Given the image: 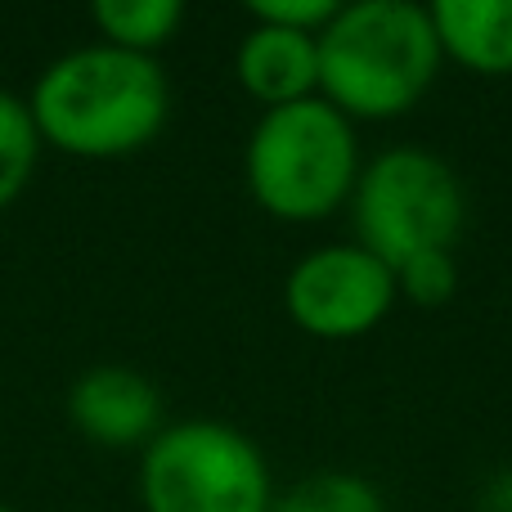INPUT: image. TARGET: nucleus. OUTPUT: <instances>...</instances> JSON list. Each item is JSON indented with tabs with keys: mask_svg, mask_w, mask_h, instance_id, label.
Here are the masks:
<instances>
[{
	"mask_svg": "<svg viewBox=\"0 0 512 512\" xmlns=\"http://www.w3.org/2000/svg\"><path fill=\"white\" fill-rule=\"evenodd\" d=\"M41 144L86 162H113L149 149L171 117V81L158 59L117 45H77L41 68L32 86Z\"/></svg>",
	"mask_w": 512,
	"mask_h": 512,
	"instance_id": "1",
	"label": "nucleus"
},
{
	"mask_svg": "<svg viewBox=\"0 0 512 512\" xmlns=\"http://www.w3.org/2000/svg\"><path fill=\"white\" fill-rule=\"evenodd\" d=\"M441 59L427 5L355 0L319 32V99L351 122H391L418 108Z\"/></svg>",
	"mask_w": 512,
	"mask_h": 512,
	"instance_id": "2",
	"label": "nucleus"
},
{
	"mask_svg": "<svg viewBox=\"0 0 512 512\" xmlns=\"http://www.w3.org/2000/svg\"><path fill=\"white\" fill-rule=\"evenodd\" d=\"M243 180L252 203L274 221H328L351 203L360 180L355 122L319 95L265 108L243 149Z\"/></svg>",
	"mask_w": 512,
	"mask_h": 512,
	"instance_id": "3",
	"label": "nucleus"
},
{
	"mask_svg": "<svg viewBox=\"0 0 512 512\" xmlns=\"http://www.w3.org/2000/svg\"><path fill=\"white\" fill-rule=\"evenodd\" d=\"M468 221L459 171L427 149H387L351 189L355 243L400 270L423 252H454Z\"/></svg>",
	"mask_w": 512,
	"mask_h": 512,
	"instance_id": "4",
	"label": "nucleus"
},
{
	"mask_svg": "<svg viewBox=\"0 0 512 512\" xmlns=\"http://www.w3.org/2000/svg\"><path fill=\"white\" fill-rule=\"evenodd\" d=\"M144 512H270L274 477L261 445L221 418L167 423L140 454Z\"/></svg>",
	"mask_w": 512,
	"mask_h": 512,
	"instance_id": "5",
	"label": "nucleus"
},
{
	"mask_svg": "<svg viewBox=\"0 0 512 512\" xmlns=\"http://www.w3.org/2000/svg\"><path fill=\"white\" fill-rule=\"evenodd\" d=\"M396 270L360 243L310 248L283 279V310L306 337L355 342L396 306Z\"/></svg>",
	"mask_w": 512,
	"mask_h": 512,
	"instance_id": "6",
	"label": "nucleus"
},
{
	"mask_svg": "<svg viewBox=\"0 0 512 512\" xmlns=\"http://www.w3.org/2000/svg\"><path fill=\"white\" fill-rule=\"evenodd\" d=\"M68 418L90 445L144 450L167 427L162 391L131 364H90L68 387Z\"/></svg>",
	"mask_w": 512,
	"mask_h": 512,
	"instance_id": "7",
	"label": "nucleus"
},
{
	"mask_svg": "<svg viewBox=\"0 0 512 512\" xmlns=\"http://www.w3.org/2000/svg\"><path fill=\"white\" fill-rule=\"evenodd\" d=\"M234 77L265 108L319 95V36L252 23L234 50Z\"/></svg>",
	"mask_w": 512,
	"mask_h": 512,
	"instance_id": "8",
	"label": "nucleus"
},
{
	"mask_svg": "<svg viewBox=\"0 0 512 512\" xmlns=\"http://www.w3.org/2000/svg\"><path fill=\"white\" fill-rule=\"evenodd\" d=\"M427 14L445 59L477 77H512V0H436Z\"/></svg>",
	"mask_w": 512,
	"mask_h": 512,
	"instance_id": "9",
	"label": "nucleus"
},
{
	"mask_svg": "<svg viewBox=\"0 0 512 512\" xmlns=\"http://www.w3.org/2000/svg\"><path fill=\"white\" fill-rule=\"evenodd\" d=\"M90 23L99 27L104 45L158 59V50L185 23V5L180 0H95Z\"/></svg>",
	"mask_w": 512,
	"mask_h": 512,
	"instance_id": "10",
	"label": "nucleus"
},
{
	"mask_svg": "<svg viewBox=\"0 0 512 512\" xmlns=\"http://www.w3.org/2000/svg\"><path fill=\"white\" fill-rule=\"evenodd\" d=\"M41 149L45 144H41V135H36L27 99L0 86V212H5L14 198H23V189L32 185Z\"/></svg>",
	"mask_w": 512,
	"mask_h": 512,
	"instance_id": "11",
	"label": "nucleus"
},
{
	"mask_svg": "<svg viewBox=\"0 0 512 512\" xmlns=\"http://www.w3.org/2000/svg\"><path fill=\"white\" fill-rule=\"evenodd\" d=\"M270 512H387L382 504L378 486L360 472H342V468H328L315 472V477L297 481L292 490L274 495Z\"/></svg>",
	"mask_w": 512,
	"mask_h": 512,
	"instance_id": "12",
	"label": "nucleus"
},
{
	"mask_svg": "<svg viewBox=\"0 0 512 512\" xmlns=\"http://www.w3.org/2000/svg\"><path fill=\"white\" fill-rule=\"evenodd\" d=\"M459 288V265L454 252H423L396 270V292L418 306H445Z\"/></svg>",
	"mask_w": 512,
	"mask_h": 512,
	"instance_id": "13",
	"label": "nucleus"
},
{
	"mask_svg": "<svg viewBox=\"0 0 512 512\" xmlns=\"http://www.w3.org/2000/svg\"><path fill=\"white\" fill-rule=\"evenodd\" d=\"M337 9H342L337 0H252L248 14H252V23H270V27H288V32L319 36L337 18Z\"/></svg>",
	"mask_w": 512,
	"mask_h": 512,
	"instance_id": "14",
	"label": "nucleus"
},
{
	"mask_svg": "<svg viewBox=\"0 0 512 512\" xmlns=\"http://www.w3.org/2000/svg\"><path fill=\"white\" fill-rule=\"evenodd\" d=\"M0 512H14V508H9V504H0Z\"/></svg>",
	"mask_w": 512,
	"mask_h": 512,
	"instance_id": "15",
	"label": "nucleus"
}]
</instances>
